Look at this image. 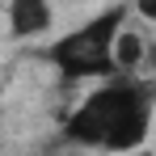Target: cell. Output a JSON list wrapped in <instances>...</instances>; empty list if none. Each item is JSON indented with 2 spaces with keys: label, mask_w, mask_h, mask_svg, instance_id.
I'll use <instances>...</instances> for the list:
<instances>
[{
  "label": "cell",
  "mask_w": 156,
  "mask_h": 156,
  "mask_svg": "<svg viewBox=\"0 0 156 156\" xmlns=\"http://www.w3.org/2000/svg\"><path fill=\"white\" fill-rule=\"evenodd\" d=\"M152 127V89L139 80H105L63 118V139L76 148L131 152L148 139Z\"/></svg>",
  "instance_id": "1"
},
{
  "label": "cell",
  "mask_w": 156,
  "mask_h": 156,
  "mask_svg": "<svg viewBox=\"0 0 156 156\" xmlns=\"http://www.w3.org/2000/svg\"><path fill=\"white\" fill-rule=\"evenodd\" d=\"M135 13H139V17H148V21H156V0H144Z\"/></svg>",
  "instance_id": "5"
},
{
  "label": "cell",
  "mask_w": 156,
  "mask_h": 156,
  "mask_svg": "<svg viewBox=\"0 0 156 156\" xmlns=\"http://www.w3.org/2000/svg\"><path fill=\"white\" fill-rule=\"evenodd\" d=\"M144 55H148V42H144V34H135V30H118V38H114V72H127V68H139L144 63Z\"/></svg>",
  "instance_id": "4"
},
{
  "label": "cell",
  "mask_w": 156,
  "mask_h": 156,
  "mask_svg": "<svg viewBox=\"0 0 156 156\" xmlns=\"http://www.w3.org/2000/svg\"><path fill=\"white\" fill-rule=\"evenodd\" d=\"M144 63H148V68L156 72V42H148V55H144Z\"/></svg>",
  "instance_id": "6"
},
{
  "label": "cell",
  "mask_w": 156,
  "mask_h": 156,
  "mask_svg": "<svg viewBox=\"0 0 156 156\" xmlns=\"http://www.w3.org/2000/svg\"><path fill=\"white\" fill-rule=\"evenodd\" d=\"M127 26V9H105L80 30L63 34L47 47V59L63 76H114V38Z\"/></svg>",
  "instance_id": "2"
},
{
  "label": "cell",
  "mask_w": 156,
  "mask_h": 156,
  "mask_svg": "<svg viewBox=\"0 0 156 156\" xmlns=\"http://www.w3.org/2000/svg\"><path fill=\"white\" fill-rule=\"evenodd\" d=\"M51 21H55V13L38 0H17L9 9V30L13 34H42V30H51Z\"/></svg>",
  "instance_id": "3"
}]
</instances>
